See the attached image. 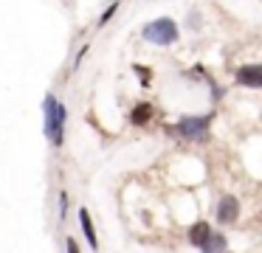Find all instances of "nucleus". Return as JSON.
<instances>
[{
  "label": "nucleus",
  "instance_id": "9",
  "mask_svg": "<svg viewBox=\"0 0 262 253\" xmlns=\"http://www.w3.org/2000/svg\"><path fill=\"white\" fill-rule=\"evenodd\" d=\"M130 118H133V124H147L149 118H152V104H149V101L136 104V107H133V112H130Z\"/></svg>",
  "mask_w": 262,
  "mask_h": 253
},
{
  "label": "nucleus",
  "instance_id": "3",
  "mask_svg": "<svg viewBox=\"0 0 262 253\" xmlns=\"http://www.w3.org/2000/svg\"><path fill=\"white\" fill-rule=\"evenodd\" d=\"M209 124H211V116H183L181 121H178L175 132L186 141H206Z\"/></svg>",
  "mask_w": 262,
  "mask_h": 253
},
{
  "label": "nucleus",
  "instance_id": "6",
  "mask_svg": "<svg viewBox=\"0 0 262 253\" xmlns=\"http://www.w3.org/2000/svg\"><path fill=\"white\" fill-rule=\"evenodd\" d=\"M79 225H82V231H85V239H88V245L93 247V250H99V239H96V228H93V219H91V211L88 208H79Z\"/></svg>",
  "mask_w": 262,
  "mask_h": 253
},
{
  "label": "nucleus",
  "instance_id": "7",
  "mask_svg": "<svg viewBox=\"0 0 262 253\" xmlns=\"http://www.w3.org/2000/svg\"><path fill=\"white\" fill-rule=\"evenodd\" d=\"M209 234H211L209 222H194L192 228H189V242H192L194 247H203L206 239H209Z\"/></svg>",
  "mask_w": 262,
  "mask_h": 253
},
{
  "label": "nucleus",
  "instance_id": "8",
  "mask_svg": "<svg viewBox=\"0 0 262 253\" xmlns=\"http://www.w3.org/2000/svg\"><path fill=\"white\" fill-rule=\"evenodd\" d=\"M228 250V239L220 234V231H211L209 239L203 245V253H226Z\"/></svg>",
  "mask_w": 262,
  "mask_h": 253
},
{
  "label": "nucleus",
  "instance_id": "13",
  "mask_svg": "<svg viewBox=\"0 0 262 253\" xmlns=\"http://www.w3.org/2000/svg\"><path fill=\"white\" fill-rule=\"evenodd\" d=\"M189 26L198 28V26H200V14H194V11H192V14H189Z\"/></svg>",
  "mask_w": 262,
  "mask_h": 253
},
{
  "label": "nucleus",
  "instance_id": "2",
  "mask_svg": "<svg viewBox=\"0 0 262 253\" xmlns=\"http://www.w3.org/2000/svg\"><path fill=\"white\" fill-rule=\"evenodd\" d=\"M178 37H181L178 22L169 20V17H158V20L144 26V39L152 45H172V42H178Z\"/></svg>",
  "mask_w": 262,
  "mask_h": 253
},
{
  "label": "nucleus",
  "instance_id": "12",
  "mask_svg": "<svg viewBox=\"0 0 262 253\" xmlns=\"http://www.w3.org/2000/svg\"><path fill=\"white\" fill-rule=\"evenodd\" d=\"M65 205H68V194L62 191V194H59V219H65V211H68Z\"/></svg>",
  "mask_w": 262,
  "mask_h": 253
},
{
  "label": "nucleus",
  "instance_id": "4",
  "mask_svg": "<svg viewBox=\"0 0 262 253\" xmlns=\"http://www.w3.org/2000/svg\"><path fill=\"white\" fill-rule=\"evenodd\" d=\"M214 217H217V222H220V225H231L234 219L239 217V200L234 194L220 197L217 205H214Z\"/></svg>",
  "mask_w": 262,
  "mask_h": 253
},
{
  "label": "nucleus",
  "instance_id": "1",
  "mask_svg": "<svg viewBox=\"0 0 262 253\" xmlns=\"http://www.w3.org/2000/svg\"><path fill=\"white\" fill-rule=\"evenodd\" d=\"M42 116H46V138L51 146H62L65 141V121H68V110L57 96L48 93L42 101Z\"/></svg>",
  "mask_w": 262,
  "mask_h": 253
},
{
  "label": "nucleus",
  "instance_id": "11",
  "mask_svg": "<svg viewBox=\"0 0 262 253\" xmlns=\"http://www.w3.org/2000/svg\"><path fill=\"white\" fill-rule=\"evenodd\" d=\"M136 71L141 73V84H149V79H152V71H147V67H141V65H136Z\"/></svg>",
  "mask_w": 262,
  "mask_h": 253
},
{
  "label": "nucleus",
  "instance_id": "14",
  "mask_svg": "<svg viewBox=\"0 0 262 253\" xmlns=\"http://www.w3.org/2000/svg\"><path fill=\"white\" fill-rule=\"evenodd\" d=\"M68 253H79V242L76 239H68Z\"/></svg>",
  "mask_w": 262,
  "mask_h": 253
},
{
  "label": "nucleus",
  "instance_id": "5",
  "mask_svg": "<svg viewBox=\"0 0 262 253\" xmlns=\"http://www.w3.org/2000/svg\"><path fill=\"white\" fill-rule=\"evenodd\" d=\"M237 82L245 87H262V67L259 65H243L237 67Z\"/></svg>",
  "mask_w": 262,
  "mask_h": 253
},
{
  "label": "nucleus",
  "instance_id": "10",
  "mask_svg": "<svg viewBox=\"0 0 262 253\" xmlns=\"http://www.w3.org/2000/svg\"><path fill=\"white\" fill-rule=\"evenodd\" d=\"M116 11H119V3H113V6H110V9H107V11H104V14H102V17H99V26H104V22H107L110 17L116 14Z\"/></svg>",
  "mask_w": 262,
  "mask_h": 253
},
{
  "label": "nucleus",
  "instance_id": "15",
  "mask_svg": "<svg viewBox=\"0 0 262 253\" xmlns=\"http://www.w3.org/2000/svg\"><path fill=\"white\" fill-rule=\"evenodd\" d=\"M226 253H228V250H226Z\"/></svg>",
  "mask_w": 262,
  "mask_h": 253
}]
</instances>
